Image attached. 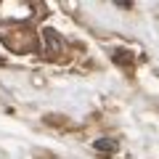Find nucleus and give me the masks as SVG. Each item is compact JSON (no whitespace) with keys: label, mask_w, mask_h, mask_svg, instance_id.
Here are the masks:
<instances>
[{"label":"nucleus","mask_w":159,"mask_h":159,"mask_svg":"<svg viewBox=\"0 0 159 159\" xmlns=\"http://www.w3.org/2000/svg\"><path fill=\"white\" fill-rule=\"evenodd\" d=\"M43 40H45V51H48V56H53V53H61V48H64V37L56 32L53 27H45L43 29Z\"/></svg>","instance_id":"obj_2"},{"label":"nucleus","mask_w":159,"mask_h":159,"mask_svg":"<svg viewBox=\"0 0 159 159\" xmlns=\"http://www.w3.org/2000/svg\"><path fill=\"white\" fill-rule=\"evenodd\" d=\"M93 148H96L98 154H103V157H111V154L119 148V143L114 141V138H98V141L93 143Z\"/></svg>","instance_id":"obj_3"},{"label":"nucleus","mask_w":159,"mask_h":159,"mask_svg":"<svg viewBox=\"0 0 159 159\" xmlns=\"http://www.w3.org/2000/svg\"><path fill=\"white\" fill-rule=\"evenodd\" d=\"M111 56H114V61H117V64H125V66H133V53H127V51H114Z\"/></svg>","instance_id":"obj_4"},{"label":"nucleus","mask_w":159,"mask_h":159,"mask_svg":"<svg viewBox=\"0 0 159 159\" xmlns=\"http://www.w3.org/2000/svg\"><path fill=\"white\" fill-rule=\"evenodd\" d=\"M32 13H34V8L27 6V3H0V24L27 21Z\"/></svg>","instance_id":"obj_1"},{"label":"nucleus","mask_w":159,"mask_h":159,"mask_svg":"<svg viewBox=\"0 0 159 159\" xmlns=\"http://www.w3.org/2000/svg\"><path fill=\"white\" fill-rule=\"evenodd\" d=\"M0 64H3V56H0Z\"/></svg>","instance_id":"obj_5"}]
</instances>
